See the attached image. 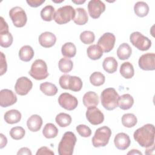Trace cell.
I'll use <instances>...</instances> for the list:
<instances>
[{
	"mask_svg": "<svg viewBox=\"0 0 155 155\" xmlns=\"http://www.w3.org/2000/svg\"><path fill=\"white\" fill-rule=\"evenodd\" d=\"M134 11L137 16L144 17L149 12V7L145 2L138 1L134 6Z\"/></svg>",
	"mask_w": 155,
	"mask_h": 155,
	"instance_id": "83f0119b",
	"label": "cell"
},
{
	"mask_svg": "<svg viewBox=\"0 0 155 155\" xmlns=\"http://www.w3.org/2000/svg\"><path fill=\"white\" fill-rule=\"evenodd\" d=\"M58 66L61 71L67 73L71 71L73 69V63L71 59L67 58H64L59 60Z\"/></svg>",
	"mask_w": 155,
	"mask_h": 155,
	"instance_id": "d590c367",
	"label": "cell"
},
{
	"mask_svg": "<svg viewBox=\"0 0 155 155\" xmlns=\"http://www.w3.org/2000/svg\"><path fill=\"white\" fill-rule=\"evenodd\" d=\"M114 143L117 149L125 150L130 147L131 140L128 134L124 133H119L115 136Z\"/></svg>",
	"mask_w": 155,
	"mask_h": 155,
	"instance_id": "2e32d148",
	"label": "cell"
},
{
	"mask_svg": "<svg viewBox=\"0 0 155 155\" xmlns=\"http://www.w3.org/2000/svg\"><path fill=\"white\" fill-rule=\"evenodd\" d=\"M111 135V129L104 126L97 128L92 138V143L94 147H101L106 146L110 140Z\"/></svg>",
	"mask_w": 155,
	"mask_h": 155,
	"instance_id": "5b68a950",
	"label": "cell"
},
{
	"mask_svg": "<svg viewBox=\"0 0 155 155\" xmlns=\"http://www.w3.org/2000/svg\"><path fill=\"white\" fill-rule=\"evenodd\" d=\"M88 20V17L87 12L84 8H77L75 9V16L73 21L75 24L79 25L85 24Z\"/></svg>",
	"mask_w": 155,
	"mask_h": 155,
	"instance_id": "44dd1931",
	"label": "cell"
},
{
	"mask_svg": "<svg viewBox=\"0 0 155 155\" xmlns=\"http://www.w3.org/2000/svg\"><path fill=\"white\" fill-rule=\"evenodd\" d=\"M13 38L9 31L0 33V45L4 48L9 47L13 43Z\"/></svg>",
	"mask_w": 155,
	"mask_h": 155,
	"instance_id": "74e56055",
	"label": "cell"
},
{
	"mask_svg": "<svg viewBox=\"0 0 155 155\" xmlns=\"http://www.w3.org/2000/svg\"><path fill=\"white\" fill-rule=\"evenodd\" d=\"M127 154H140V155H142V153L140 152V151H139V150H134V149H133V150H131V151H129V152L127 153Z\"/></svg>",
	"mask_w": 155,
	"mask_h": 155,
	"instance_id": "681fc988",
	"label": "cell"
},
{
	"mask_svg": "<svg viewBox=\"0 0 155 155\" xmlns=\"http://www.w3.org/2000/svg\"><path fill=\"white\" fill-rule=\"evenodd\" d=\"M17 97L13 91L8 89H2L0 91V105L2 107H8L15 104Z\"/></svg>",
	"mask_w": 155,
	"mask_h": 155,
	"instance_id": "9a60e30c",
	"label": "cell"
},
{
	"mask_svg": "<svg viewBox=\"0 0 155 155\" xmlns=\"http://www.w3.org/2000/svg\"><path fill=\"white\" fill-rule=\"evenodd\" d=\"M28 73L36 80L45 79L48 76L46 62L42 59L35 60L33 62Z\"/></svg>",
	"mask_w": 155,
	"mask_h": 155,
	"instance_id": "8992f818",
	"label": "cell"
},
{
	"mask_svg": "<svg viewBox=\"0 0 155 155\" xmlns=\"http://www.w3.org/2000/svg\"><path fill=\"white\" fill-rule=\"evenodd\" d=\"M105 76L99 71H95L93 73L90 77V81L91 84L96 87L103 85L105 82Z\"/></svg>",
	"mask_w": 155,
	"mask_h": 155,
	"instance_id": "8d00e7d4",
	"label": "cell"
},
{
	"mask_svg": "<svg viewBox=\"0 0 155 155\" xmlns=\"http://www.w3.org/2000/svg\"><path fill=\"white\" fill-rule=\"evenodd\" d=\"M54 8L50 5L44 7L41 11V18L45 21H51L54 19Z\"/></svg>",
	"mask_w": 155,
	"mask_h": 155,
	"instance_id": "e575fe53",
	"label": "cell"
},
{
	"mask_svg": "<svg viewBox=\"0 0 155 155\" xmlns=\"http://www.w3.org/2000/svg\"><path fill=\"white\" fill-rule=\"evenodd\" d=\"M70 76V75L68 74H63L60 77L59 83L62 88L68 90V82Z\"/></svg>",
	"mask_w": 155,
	"mask_h": 155,
	"instance_id": "b9f144b4",
	"label": "cell"
},
{
	"mask_svg": "<svg viewBox=\"0 0 155 155\" xmlns=\"http://www.w3.org/2000/svg\"><path fill=\"white\" fill-rule=\"evenodd\" d=\"M21 113L17 110H10L4 114V120L9 124H14L19 122L21 119Z\"/></svg>",
	"mask_w": 155,
	"mask_h": 155,
	"instance_id": "ffe728a7",
	"label": "cell"
},
{
	"mask_svg": "<svg viewBox=\"0 0 155 155\" xmlns=\"http://www.w3.org/2000/svg\"><path fill=\"white\" fill-rule=\"evenodd\" d=\"M9 16L15 27H22L26 24L27 15L24 10L21 7L16 6L12 8L9 11Z\"/></svg>",
	"mask_w": 155,
	"mask_h": 155,
	"instance_id": "ba28073f",
	"label": "cell"
},
{
	"mask_svg": "<svg viewBox=\"0 0 155 155\" xmlns=\"http://www.w3.org/2000/svg\"><path fill=\"white\" fill-rule=\"evenodd\" d=\"M1 24H0V33L8 31V26L7 23L4 21V18L1 16L0 18Z\"/></svg>",
	"mask_w": 155,
	"mask_h": 155,
	"instance_id": "bcb514c9",
	"label": "cell"
},
{
	"mask_svg": "<svg viewBox=\"0 0 155 155\" xmlns=\"http://www.w3.org/2000/svg\"><path fill=\"white\" fill-rule=\"evenodd\" d=\"M120 73L125 79H130L134 74L133 65L130 62H124L120 67Z\"/></svg>",
	"mask_w": 155,
	"mask_h": 155,
	"instance_id": "4316f807",
	"label": "cell"
},
{
	"mask_svg": "<svg viewBox=\"0 0 155 155\" xmlns=\"http://www.w3.org/2000/svg\"><path fill=\"white\" fill-rule=\"evenodd\" d=\"M138 64L139 67L143 70H154L155 69V54L148 53L142 54L139 59Z\"/></svg>",
	"mask_w": 155,
	"mask_h": 155,
	"instance_id": "5bb4252c",
	"label": "cell"
},
{
	"mask_svg": "<svg viewBox=\"0 0 155 155\" xmlns=\"http://www.w3.org/2000/svg\"><path fill=\"white\" fill-rule=\"evenodd\" d=\"M87 8L90 16L93 19H97L105 11V5L100 0H91L88 4Z\"/></svg>",
	"mask_w": 155,
	"mask_h": 155,
	"instance_id": "4fadbf2b",
	"label": "cell"
},
{
	"mask_svg": "<svg viewBox=\"0 0 155 155\" xmlns=\"http://www.w3.org/2000/svg\"><path fill=\"white\" fill-rule=\"evenodd\" d=\"M41 91L47 96H51L55 95L58 93L56 86L50 82H45L40 84Z\"/></svg>",
	"mask_w": 155,
	"mask_h": 155,
	"instance_id": "4dcf8cb0",
	"label": "cell"
},
{
	"mask_svg": "<svg viewBox=\"0 0 155 155\" xmlns=\"http://www.w3.org/2000/svg\"><path fill=\"white\" fill-rule=\"evenodd\" d=\"M72 2L76 4H83L85 2V1H74V0H72Z\"/></svg>",
	"mask_w": 155,
	"mask_h": 155,
	"instance_id": "f907efd6",
	"label": "cell"
},
{
	"mask_svg": "<svg viewBox=\"0 0 155 155\" xmlns=\"http://www.w3.org/2000/svg\"><path fill=\"white\" fill-rule=\"evenodd\" d=\"M117 66V62L113 57L105 58L102 64L103 68L108 73H113L116 71Z\"/></svg>",
	"mask_w": 155,
	"mask_h": 155,
	"instance_id": "cb8c5ba5",
	"label": "cell"
},
{
	"mask_svg": "<svg viewBox=\"0 0 155 155\" xmlns=\"http://www.w3.org/2000/svg\"><path fill=\"white\" fill-rule=\"evenodd\" d=\"M119 96L113 88H108L102 91L101 94V104L107 110H113L118 107Z\"/></svg>",
	"mask_w": 155,
	"mask_h": 155,
	"instance_id": "3957f363",
	"label": "cell"
},
{
	"mask_svg": "<svg viewBox=\"0 0 155 155\" xmlns=\"http://www.w3.org/2000/svg\"><path fill=\"white\" fill-rule=\"evenodd\" d=\"M42 123V119L39 115L33 114L27 119V126L30 131L36 132L41 129Z\"/></svg>",
	"mask_w": 155,
	"mask_h": 155,
	"instance_id": "ac0fdd59",
	"label": "cell"
},
{
	"mask_svg": "<svg viewBox=\"0 0 155 155\" xmlns=\"http://www.w3.org/2000/svg\"><path fill=\"white\" fill-rule=\"evenodd\" d=\"M86 118L91 124L97 125L104 122V115L98 108L94 106L88 108L86 111Z\"/></svg>",
	"mask_w": 155,
	"mask_h": 155,
	"instance_id": "30bf717a",
	"label": "cell"
},
{
	"mask_svg": "<svg viewBox=\"0 0 155 155\" xmlns=\"http://www.w3.org/2000/svg\"><path fill=\"white\" fill-rule=\"evenodd\" d=\"M0 137H1V142H0V148L2 149L7 143V137L2 133L0 134Z\"/></svg>",
	"mask_w": 155,
	"mask_h": 155,
	"instance_id": "c3c4849f",
	"label": "cell"
},
{
	"mask_svg": "<svg viewBox=\"0 0 155 155\" xmlns=\"http://www.w3.org/2000/svg\"><path fill=\"white\" fill-rule=\"evenodd\" d=\"M0 75L2 76L6 73L7 70V64L5 56L2 52H1V65H0Z\"/></svg>",
	"mask_w": 155,
	"mask_h": 155,
	"instance_id": "7bdbcfd3",
	"label": "cell"
},
{
	"mask_svg": "<svg viewBox=\"0 0 155 155\" xmlns=\"http://www.w3.org/2000/svg\"><path fill=\"white\" fill-rule=\"evenodd\" d=\"M154 127L150 124H145L139 128L133 134L134 140L144 148H148L154 144Z\"/></svg>",
	"mask_w": 155,
	"mask_h": 155,
	"instance_id": "6da1fadb",
	"label": "cell"
},
{
	"mask_svg": "<svg viewBox=\"0 0 155 155\" xmlns=\"http://www.w3.org/2000/svg\"><path fill=\"white\" fill-rule=\"evenodd\" d=\"M133 104V97L130 94H124L119 97L118 107L123 110H127L131 108Z\"/></svg>",
	"mask_w": 155,
	"mask_h": 155,
	"instance_id": "7402d4cb",
	"label": "cell"
},
{
	"mask_svg": "<svg viewBox=\"0 0 155 155\" xmlns=\"http://www.w3.org/2000/svg\"><path fill=\"white\" fill-rule=\"evenodd\" d=\"M71 117L65 113H59L55 118L56 122L61 127H66L71 123Z\"/></svg>",
	"mask_w": 155,
	"mask_h": 155,
	"instance_id": "d6a6232c",
	"label": "cell"
},
{
	"mask_svg": "<svg viewBox=\"0 0 155 155\" xmlns=\"http://www.w3.org/2000/svg\"><path fill=\"white\" fill-rule=\"evenodd\" d=\"M33 83L30 79L25 76H22L18 78L15 85L16 93L21 96H24L31 90Z\"/></svg>",
	"mask_w": 155,
	"mask_h": 155,
	"instance_id": "7c38bea8",
	"label": "cell"
},
{
	"mask_svg": "<svg viewBox=\"0 0 155 155\" xmlns=\"http://www.w3.org/2000/svg\"><path fill=\"white\" fill-rule=\"evenodd\" d=\"M36 154V155H42V154L54 155V152L47 147H42L38 150Z\"/></svg>",
	"mask_w": 155,
	"mask_h": 155,
	"instance_id": "ee69618b",
	"label": "cell"
},
{
	"mask_svg": "<svg viewBox=\"0 0 155 155\" xmlns=\"http://www.w3.org/2000/svg\"><path fill=\"white\" fill-rule=\"evenodd\" d=\"M56 41V36L51 32L45 31L41 33L39 36V42L44 48L53 47Z\"/></svg>",
	"mask_w": 155,
	"mask_h": 155,
	"instance_id": "e0dca14e",
	"label": "cell"
},
{
	"mask_svg": "<svg viewBox=\"0 0 155 155\" xmlns=\"http://www.w3.org/2000/svg\"><path fill=\"white\" fill-rule=\"evenodd\" d=\"M76 130L79 134L84 137H87L91 136V129L87 125L84 124L79 125L76 127Z\"/></svg>",
	"mask_w": 155,
	"mask_h": 155,
	"instance_id": "60d3db41",
	"label": "cell"
},
{
	"mask_svg": "<svg viewBox=\"0 0 155 155\" xmlns=\"http://www.w3.org/2000/svg\"><path fill=\"white\" fill-rule=\"evenodd\" d=\"M17 154H27V155H31L32 153L30 151V150L27 147H23L21 148L18 152L17 153Z\"/></svg>",
	"mask_w": 155,
	"mask_h": 155,
	"instance_id": "7dc6e473",
	"label": "cell"
},
{
	"mask_svg": "<svg viewBox=\"0 0 155 155\" xmlns=\"http://www.w3.org/2000/svg\"><path fill=\"white\" fill-rule=\"evenodd\" d=\"M76 137L71 131L65 132L58 145L59 155H71L76 143Z\"/></svg>",
	"mask_w": 155,
	"mask_h": 155,
	"instance_id": "7a4b0ae2",
	"label": "cell"
},
{
	"mask_svg": "<svg viewBox=\"0 0 155 155\" xmlns=\"http://www.w3.org/2000/svg\"><path fill=\"white\" fill-rule=\"evenodd\" d=\"M35 53L32 47L30 45H24L22 47L19 51V57L20 59L24 62H28L31 61L33 56Z\"/></svg>",
	"mask_w": 155,
	"mask_h": 155,
	"instance_id": "603a6c76",
	"label": "cell"
},
{
	"mask_svg": "<svg viewBox=\"0 0 155 155\" xmlns=\"http://www.w3.org/2000/svg\"><path fill=\"white\" fill-rule=\"evenodd\" d=\"M137 122V117L133 113H126L122 117V124L125 127H133L136 125Z\"/></svg>",
	"mask_w": 155,
	"mask_h": 155,
	"instance_id": "836d02e7",
	"label": "cell"
},
{
	"mask_svg": "<svg viewBox=\"0 0 155 155\" xmlns=\"http://www.w3.org/2000/svg\"><path fill=\"white\" fill-rule=\"evenodd\" d=\"M25 134V131L21 127H13L10 131V136L15 140H20L22 139Z\"/></svg>",
	"mask_w": 155,
	"mask_h": 155,
	"instance_id": "f35d334b",
	"label": "cell"
},
{
	"mask_svg": "<svg viewBox=\"0 0 155 155\" xmlns=\"http://www.w3.org/2000/svg\"><path fill=\"white\" fill-rule=\"evenodd\" d=\"M88 57L92 60L99 59L103 55V50L98 45H91L87 49Z\"/></svg>",
	"mask_w": 155,
	"mask_h": 155,
	"instance_id": "d4e9b609",
	"label": "cell"
},
{
	"mask_svg": "<svg viewBox=\"0 0 155 155\" xmlns=\"http://www.w3.org/2000/svg\"><path fill=\"white\" fill-rule=\"evenodd\" d=\"M132 53L131 47L127 43L121 44L117 50V55L119 59L125 60L128 59Z\"/></svg>",
	"mask_w": 155,
	"mask_h": 155,
	"instance_id": "484cf974",
	"label": "cell"
},
{
	"mask_svg": "<svg viewBox=\"0 0 155 155\" xmlns=\"http://www.w3.org/2000/svg\"><path fill=\"white\" fill-rule=\"evenodd\" d=\"M80 39L85 44H90L94 42L95 36L94 33L91 31H84L81 33Z\"/></svg>",
	"mask_w": 155,
	"mask_h": 155,
	"instance_id": "ab89813d",
	"label": "cell"
},
{
	"mask_svg": "<svg viewBox=\"0 0 155 155\" xmlns=\"http://www.w3.org/2000/svg\"><path fill=\"white\" fill-rule=\"evenodd\" d=\"M26 2L31 7H38L42 5L45 0H27Z\"/></svg>",
	"mask_w": 155,
	"mask_h": 155,
	"instance_id": "f6af8a7d",
	"label": "cell"
},
{
	"mask_svg": "<svg viewBox=\"0 0 155 155\" xmlns=\"http://www.w3.org/2000/svg\"><path fill=\"white\" fill-rule=\"evenodd\" d=\"M82 87V81L78 76H70L68 82V90L73 91H79Z\"/></svg>",
	"mask_w": 155,
	"mask_h": 155,
	"instance_id": "1f68e13d",
	"label": "cell"
},
{
	"mask_svg": "<svg viewBox=\"0 0 155 155\" xmlns=\"http://www.w3.org/2000/svg\"><path fill=\"white\" fill-rule=\"evenodd\" d=\"M75 16V10L71 5H65L59 8L54 13V20L60 25L65 24L73 20Z\"/></svg>",
	"mask_w": 155,
	"mask_h": 155,
	"instance_id": "277c9868",
	"label": "cell"
},
{
	"mask_svg": "<svg viewBox=\"0 0 155 155\" xmlns=\"http://www.w3.org/2000/svg\"><path fill=\"white\" fill-rule=\"evenodd\" d=\"M116 41L115 36L111 33H105L97 41V45L105 53L110 52L114 47Z\"/></svg>",
	"mask_w": 155,
	"mask_h": 155,
	"instance_id": "8fae6325",
	"label": "cell"
},
{
	"mask_svg": "<svg viewBox=\"0 0 155 155\" xmlns=\"http://www.w3.org/2000/svg\"><path fill=\"white\" fill-rule=\"evenodd\" d=\"M83 104L85 107L89 108L97 106L99 104V99L97 94L94 91H88L83 96Z\"/></svg>",
	"mask_w": 155,
	"mask_h": 155,
	"instance_id": "d6986e66",
	"label": "cell"
},
{
	"mask_svg": "<svg viewBox=\"0 0 155 155\" xmlns=\"http://www.w3.org/2000/svg\"><path fill=\"white\" fill-rule=\"evenodd\" d=\"M42 134L47 139L54 138L58 134V129L52 123H47L44 127Z\"/></svg>",
	"mask_w": 155,
	"mask_h": 155,
	"instance_id": "f546056e",
	"label": "cell"
},
{
	"mask_svg": "<svg viewBox=\"0 0 155 155\" xmlns=\"http://www.w3.org/2000/svg\"><path fill=\"white\" fill-rule=\"evenodd\" d=\"M61 53L64 56L67 58L74 57L76 54V48L75 45L72 42L65 43L62 46Z\"/></svg>",
	"mask_w": 155,
	"mask_h": 155,
	"instance_id": "f1b7e54d",
	"label": "cell"
},
{
	"mask_svg": "<svg viewBox=\"0 0 155 155\" xmlns=\"http://www.w3.org/2000/svg\"><path fill=\"white\" fill-rule=\"evenodd\" d=\"M130 41L135 47L141 51L148 50L151 46V40L139 31L133 32L130 35Z\"/></svg>",
	"mask_w": 155,
	"mask_h": 155,
	"instance_id": "52a82bcc",
	"label": "cell"
},
{
	"mask_svg": "<svg viewBox=\"0 0 155 155\" xmlns=\"http://www.w3.org/2000/svg\"><path fill=\"white\" fill-rule=\"evenodd\" d=\"M58 102L61 107L68 111L74 110L78 104L77 98L68 93H62L59 96Z\"/></svg>",
	"mask_w": 155,
	"mask_h": 155,
	"instance_id": "9c48e42d",
	"label": "cell"
}]
</instances>
